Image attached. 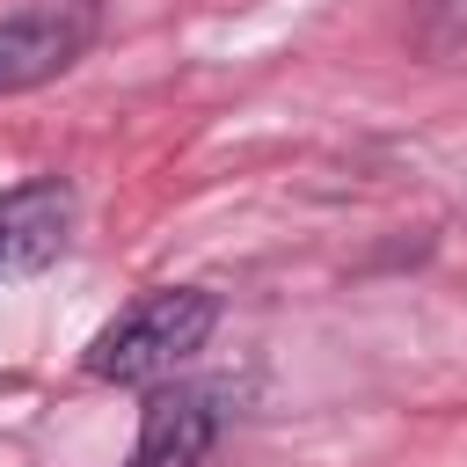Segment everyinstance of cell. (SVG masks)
<instances>
[{"mask_svg":"<svg viewBox=\"0 0 467 467\" xmlns=\"http://www.w3.org/2000/svg\"><path fill=\"white\" fill-rule=\"evenodd\" d=\"M219 328V299L204 285H161L139 306H124L95 343H88V372L109 387H146L168 379L175 365H190L204 350V336Z\"/></svg>","mask_w":467,"mask_h":467,"instance_id":"cell-1","label":"cell"},{"mask_svg":"<svg viewBox=\"0 0 467 467\" xmlns=\"http://www.w3.org/2000/svg\"><path fill=\"white\" fill-rule=\"evenodd\" d=\"M95 44V0H36L0 15V95L58 80Z\"/></svg>","mask_w":467,"mask_h":467,"instance_id":"cell-2","label":"cell"},{"mask_svg":"<svg viewBox=\"0 0 467 467\" xmlns=\"http://www.w3.org/2000/svg\"><path fill=\"white\" fill-rule=\"evenodd\" d=\"M66 234H73V190L58 175H36V182L7 190L0 197V277L58 263Z\"/></svg>","mask_w":467,"mask_h":467,"instance_id":"cell-3","label":"cell"},{"mask_svg":"<svg viewBox=\"0 0 467 467\" xmlns=\"http://www.w3.org/2000/svg\"><path fill=\"white\" fill-rule=\"evenodd\" d=\"M219 438V409L204 387H161L139 416V445L131 467H197Z\"/></svg>","mask_w":467,"mask_h":467,"instance_id":"cell-4","label":"cell"},{"mask_svg":"<svg viewBox=\"0 0 467 467\" xmlns=\"http://www.w3.org/2000/svg\"><path fill=\"white\" fill-rule=\"evenodd\" d=\"M423 7H431V15H445V22H452V15H467V0H423Z\"/></svg>","mask_w":467,"mask_h":467,"instance_id":"cell-5","label":"cell"}]
</instances>
